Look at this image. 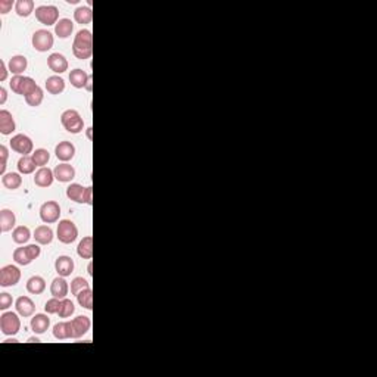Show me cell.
<instances>
[{"label":"cell","mask_w":377,"mask_h":377,"mask_svg":"<svg viewBox=\"0 0 377 377\" xmlns=\"http://www.w3.org/2000/svg\"><path fill=\"white\" fill-rule=\"evenodd\" d=\"M15 130H16V124H15L12 114L6 109H1L0 111V133L3 136H9Z\"/></svg>","instance_id":"18"},{"label":"cell","mask_w":377,"mask_h":377,"mask_svg":"<svg viewBox=\"0 0 377 377\" xmlns=\"http://www.w3.org/2000/svg\"><path fill=\"white\" fill-rule=\"evenodd\" d=\"M7 99V92L4 87H0V105H4Z\"/></svg>","instance_id":"50"},{"label":"cell","mask_w":377,"mask_h":377,"mask_svg":"<svg viewBox=\"0 0 377 377\" xmlns=\"http://www.w3.org/2000/svg\"><path fill=\"white\" fill-rule=\"evenodd\" d=\"M84 191H86V188H83L81 185H78V183H71V185L66 188V197H68L69 200L77 202V203H83Z\"/></svg>","instance_id":"33"},{"label":"cell","mask_w":377,"mask_h":377,"mask_svg":"<svg viewBox=\"0 0 377 377\" xmlns=\"http://www.w3.org/2000/svg\"><path fill=\"white\" fill-rule=\"evenodd\" d=\"M74 313H75L74 302H72L71 299L63 298L62 301H61V308H59V311H58V315H59L61 318H68V317H71Z\"/></svg>","instance_id":"40"},{"label":"cell","mask_w":377,"mask_h":377,"mask_svg":"<svg viewBox=\"0 0 377 377\" xmlns=\"http://www.w3.org/2000/svg\"><path fill=\"white\" fill-rule=\"evenodd\" d=\"M53 182H55L53 170L46 168V167L40 168V170L36 173V176H34V183H36V186H39V188H50V186L53 185Z\"/></svg>","instance_id":"15"},{"label":"cell","mask_w":377,"mask_h":377,"mask_svg":"<svg viewBox=\"0 0 377 377\" xmlns=\"http://www.w3.org/2000/svg\"><path fill=\"white\" fill-rule=\"evenodd\" d=\"M30 326H31V330L36 334H43L50 327V318L46 314H36L31 318Z\"/></svg>","instance_id":"17"},{"label":"cell","mask_w":377,"mask_h":377,"mask_svg":"<svg viewBox=\"0 0 377 377\" xmlns=\"http://www.w3.org/2000/svg\"><path fill=\"white\" fill-rule=\"evenodd\" d=\"M31 43H33V47L37 52H47V50H50L53 47L55 39H53V34L50 31H47V30H37L33 34Z\"/></svg>","instance_id":"6"},{"label":"cell","mask_w":377,"mask_h":377,"mask_svg":"<svg viewBox=\"0 0 377 377\" xmlns=\"http://www.w3.org/2000/svg\"><path fill=\"white\" fill-rule=\"evenodd\" d=\"M15 12L21 18H28L34 12V1L33 0H18L15 3Z\"/></svg>","instance_id":"32"},{"label":"cell","mask_w":377,"mask_h":377,"mask_svg":"<svg viewBox=\"0 0 377 377\" xmlns=\"http://www.w3.org/2000/svg\"><path fill=\"white\" fill-rule=\"evenodd\" d=\"M89 78H90V74H87L81 68H75L69 72V81L75 89H86Z\"/></svg>","instance_id":"21"},{"label":"cell","mask_w":377,"mask_h":377,"mask_svg":"<svg viewBox=\"0 0 377 377\" xmlns=\"http://www.w3.org/2000/svg\"><path fill=\"white\" fill-rule=\"evenodd\" d=\"M87 287H90V283L86 280V279H83V277H75L72 282H71V293L72 295H78L81 290H84V289H87Z\"/></svg>","instance_id":"41"},{"label":"cell","mask_w":377,"mask_h":377,"mask_svg":"<svg viewBox=\"0 0 377 377\" xmlns=\"http://www.w3.org/2000/svg\"><path fill=\"white\" fill-rule=\"evenodd\" d=\"M25 249H27L28 256L31 258V261L37 259V258L40 256V253H42V248H40L39 245H36V243H34V245H27Z\"/></svg>","instance_id":"45"},{"label":"cell","mask_w":377,"mask_h":377,"mask_svg":"<svg viewBox=\"0 0 377 377\" xmlns=\"http://www.w3.org/2000/svg\"><path fill=\"white\" fill-rule=\"evenodd\" d=\"M71 321H72L74 339L83 337V336L90 330V327H92V321H90V318L86 317V315H78V317H75V318L71 320Z\"/></svg>","instance_id":"11"},{"label":"cell","mask_w":377,"mask_h":377,"mask_svg":"<svg viewBox=\"0 0 377 377\" xmlns=\"http://www.w3.org/2000/svg\"><path fill=\"white\" fill-rule=\"evenodd\" d=\"M74 33V22L68 18H62L58 21V24L55 25V34L59 39H68L71 37Z\"/></svg>","instance_id":"25"},{"label":"cell","mask_w":377,"mask_h":377,"mask_svg":"<svg viewBox=\"0 0 377 377\" xmlns=\"http://www.w3.org/2000/svg\"><path fill=\"white\" fill-rule=\"evenodd\" d=\"M13 261H15L18 265H30V264L33 262L31 258L28 256L25 248H16V249L13 251Z\"/></svg>","instance_id":"39"},{"label":"cell","mask_w":377,"mask_h":377,"mask_svg":"<svg viewBox=\"0 0 377 377\" xmlns=\"http://www.w3.org/2000/svg\"><path fill=\"white\" fill-rule=\"evenodd\" d=\"M36 162L31 156H21L18 161V171L21 174H33L36 171Z\"/></svg>","instance_id":"36"},{"label":"cell","mask_w":377,"mask_h":377,"mask_svg":"<svg viewBox=\"0 0 377 377\" xmlns=\"http://www.w3.org/2000/svg\"><path fill=\"white\" fill-rule=\"evenodd\" d=\"M37 87H39V84H37L31 77H22L21 84H19V89H18V94H21V96L25 97V96L31 94Z\"/></svg>","instance_id":"35"},{"label":"cell","mask_w":377,"mask_h":377,"mask_svg":"<svg viewBox=\"0 0 377 377\" xmlns=\"http://www.w3.org/2000/svg\"><path fill=\"white\" fill-rule=\"evenodd\" d=\"M36 18L43 25H56L59 21V9L53 4L47 6H39L36 7Z\"/></svg>","instance_id":"5"},{"label":"cell","mask_w":377,"mask_h":377,"mask_svg":"<svg viewBox=\"0 0 377 377\" xmlns=\"http://www.w3.org/2000/svg\"><path fill=\"white\" fill-rule=\"evenodd\" d=\"M0 156H1V162H0V174L4 176L6 174V162H7V156H9V150L4 144L0 146Z\"/></svg>","instance_id":"43"},{"label":"cell","mask_w":377,"mask_h":377,"mask_svg":"<svg viewBox=\"0 0 377 377\" xmlns=\"http://www.w3.org/2000/svg\"><path fill=\"white\" fill-rule=\"evenodd\" d=\"M77 301H78L80 307H83V308L92 311V310H93V290H92L90 287L81 290V292L77 295Z\"/></svg>","instance_id":"34"},{"label":"cell","mask_w":377,"mask_h":377,"mask_svg":"<svg viewBox=\"0 0 377 377\" xmlns=\"http://www.w3.org/2000/svg\"><path fill=\"white\" fill-rule=\"evenodd\" d=\"M36 242L39 245H50L53 240V230L49 226H39L34 230V236Z\"/></svg>","instance_id":"23"},{"label":"cell","mask_w":377,"mask_h":377,"mask_svg":"<svg viewBox=\"0 0 377 377\" xmlns=\"http://www.w3.org/2000/svg\"><path fill=\"white\" fill-rule=\"evenodd\" d=\"M74 19L80 25H87L93 19V12L89 6H80L74 10Z\"/></svg>","instance_id":"28"},{"label":"cell","mask_w":377,"mask_h":377,"mask_svg":"<svg viewBox=\"0 0 377 377\" xmlns=\"http://www.w3.org/2000/svg\"><path fill=\"white\" fill-rule=\"evenodd\" d=\"M31 158L34 159V162H36L37 167L43 168V167H46L47 162L50 161V153H49L47 149H36V150L33 152Z\"/></svg>","instance_id":"37"},{"label":"cell","mask_w":377,"mask_h":377,"mask_svg":"<svg viewBox=\"0 0 377 377\" xmlns=\"http://www.w3.org/2000/svg\"><path fill=\"white\" fill-rule=\"evenodd\" d=\"M61 205L56 200H47L40 206V218L45 224H53L59 221Z\"/></svg>","instance_id":"7"},{"label":"cell","mask_w":377,"mask_h":377,"mask_svg":"<svg viewBox=\"0 0 377 377\" xmlns=\"http://www.w3.org/2000/svg\"><path fill=\"white\" fill-rule=\"evenodd\" d=\"M55 155L59 161L68 162L75 156V146L68 140L59 141V144H56V147H55Z\"/></svg>","instance_id":"12"},{"label":"cell","mask_w":377,"mask_h":377,"mask_svg":"<svg viewBox=\"0 0 377 377\" xmlns=\"http://www.w3.org/2000/svg\"><path fill=\"white\" fill-rule=\"evenodd\" d=\"M15 308H16V313L21 317H31L36 311V305H34L33 299L28 296H19L15 301Z\"/></svg>","instance_id":"16"},{"label":"cell","mask_w":377,"mask_h":377,"mask_svg":"<svg viewBox=\"0 0 377 377\" xmlns=\"http://www.w3.org/2000/svg\"><path fill=\"white\" fill-rule=\"evenodd\" d=\"M12 304H13V298L9 293H6V292L0 293V310L1 311H6L7 308H10Z\"/></svg>","instance_id":"44"},{"label":"cell","mask_w":377,"mask_h":377,"mask_svg":"<svg viewBox=\"0 0 377 377\" xmlns=\"http://www.w3.org/2000/svg\"><path fill=\"white\" fill-rule=\"evenodd\" d=\"M53 174H55V179L61 183H69L75 179V168L66 162H62L59 165L55 167L53 170Z\"/></svg>","instance_id":"10"},{"label":"cell","mask_w":377,"mask_h":377,"mask_svg":"<svg viewBox=\"0 0 377 377\" xmlns=\"http://www.w3.org/2000/svg\"><path fill=\"white\" fill-rule=\"evenodd\" d=\"M77 253L83 259H92L93 256V237L86 236L77 246Z\"/></svg>","instance_id":"27"},{"label":"cell","mask_w":377,"mask_h":377,"mask_svg":"<svg viewBox=\"0 0 377 377\" xmlns=\"http://www.w3.org/2000/svg\"><path fill=\"white\" fill-rule=\"evenodd\" d=\"M92 131H93V128H92V127H89V128H87V131H86V134H87V137H89L90 140H92Z\"/></svg>","instance_id":"53"},{"label":"cell","mask_w":377,"mask_h":377,"mask_svg":"<svg viewBox=\"0 0 377 377\" xmlns=\"http://www.w3.org/2000/svg\"><path fill=\"white\" fill-rule=\"evenodd\" d=\"M53 336L59 340L65 339H74V330H72V321H61L55 324L53 327Z\"/></svg>","instance_id":"20"},{"label":"cell","mask_w":377,"mask_h":377,"mask_svg":"<svg viewBox=\"0 0 377 377\" xmlns=\"http://www.w3.org/2000/svg\"><path fill=\"white\" fill-rule=\"evenodd\" d=\"M61 123H62L63 128L71 134H80L84 130V121H83L81 115L78 114V111H75V109L63 111L62 115H61Z\"/></svg>","instance_id":"2"},{"label":"cell","mask_w":377,"mask_h":377,"mask_svg":"<svg viewBox=\"0 0 377 377\" xmlns=\"http://www.w3.org/2000/svg\"><path fill=\"white\" fill-rule=\"evenodd\" d=\"M86 90H87V92H92V90H93V77H92V75H90V78H89V81H87Z\"/></svg>","instance_id":"51"},{"label":"cell","mask_w":377,"mask_h":377,"mask_svg":"<svg viewBox=\"0 0 377 377\" xmlns=\"http://www.w3.org/2000/svg\"><path fill=\"white\" fill-rule=\"evenodd\" d=\"M28 342H31V343H39V342H40V339H39V337H30V339H28Z\"/></svg>","instance_id":"54"},{"label":"cell","mask_w":377,"mask_h":377,"mask_svg":"<svg viewBox=\"0 0 377 377\" xmlns=\"http://www.w3.org/2000/svg\"><path fill=\"white\" fill-rule=\"evenodd\" d=\"M12 4H13L12 0H1V1H0V13H1V15H6V13L12 9Z\"/></svg>","instance_id":"48"},{"label":"cell","mask_w":377,"mask_h":377,"mask_svg":"<svg viewBox=\"0 0 377 377\" xmlns=\"http://www.w3.org/2000/svg\"><path fill=\"white\" fill-rule=\"evenodd\" d=\"M56 237L63 245L74 243L77 240V237H78V229H77L75 223L71 221V220L59 221L58 229H56Z\"/></svg>","instance_id":"3"},{"label":"cell","mask_w":377,"mask_h":377,"mask_svg":"<svg viewBox=\"0 0 377 377\" xmlns=\"http://www.w3.org/2000/svg\"><path fill=\"white\" fill-rule=\"evenodd\" d=\"M46 90L50 93V94H61L63 90H65V81H63L62 77L59 75H52L46 80V84H45Z\"/></svg>","instance_id":"26"},{"label":"cell","mask_w":377,"mask_h":377,"mask_svg":"<svg viewBox=\"0 0 377 377\" xmlns=\"http://www.w3.org/2000/svg\"><path fill=\"white\" fill-rule=\"evenodd\" d=\"M10 147L16 153H21L22 156H28V153H33L34 143L33 140L25 134H16L10 140Z\"/></svg>","instance_id":"9"},{"label":"cell","mask_w":377,"mask_h":377,"mask_svg":"<svg viewBox=\"0 0 377 377\" xmlns=\"http://www.w3.org/2000/svg\"><path fill=\"white\" fill-rule=\"evenodd\" d=\"M43 97H45V94H43V89L39 86V87H37V89L31 93V94L25 96V102H27V105H30V106L36 108V106H40V105H42Z\"/></svg>","instance_id":"38"},{"label":"cell","mask_w":377,"mask_h":377,"mask_svg":"<svg viewBox=\"0 0 377 377\" xmlns=\"http://www.w3.org/2000/svg\"><path fill=\"white\" fill-rule=\"evenodd\" d=\"M68 292H69L68 282L65 280V277L58 276V277L52 282V284H50V293H52V296L63 299V298H66Z\"/></svg>","instance_id":"19"},{"label":"cell","mask_w":377,"mask_h":377,"mask_svg":"<svg viewBox=\"0 0 377 377\" xmlns=\"http://www.w3.org/2000/svg\"><path fill=\"white\" fill-rule=\"evenodd\" d=\"M47 66L55 72V74H63V72H66L68 71V66H69V63L66 61V58L63 56L62 53H52V55H49V58H47Z\"/></svg>","instance_id":"14"},{"label":"cell","mask_w":377,"mask_h":377,"mask_svg":"<svg viewBox=\"0 0 377 377\" xmlns=\"http://www.w3.org/2000/svg\"><path fill=\"white\" fill-rule=\"evenodd\" d=\"M27 66H28V59L22 55H15L7 62L9 72H12L13 75H22V72L27 69Z\"/></svg>","instance_id":"22"},{"label":"cell","mask_w":377,"mask_h":377,"mask_svg":"<svg viewBox=\"0 0 377 377\" xmlns=\"http://www.w3.org/2000/svg\"><path fill=\"white\" fill-rule=\"evenodd\" d=\"M61 301H62V299L53 296L52 299H49V301L46 302L45 311H46L47 314H58V311H59V308H61Z\"/></svg>","instance_id":"42"},{"label":"cell","mask_w":377,"mask_h":377,"mask_svg":"<svg viewBox=\"0 0 377 377\" xmlns=\"http://www.w3.org/2000/svg\"><path fill=\"white\" fill-rule=\"evenodd\" d=\"M74 259L71 256H66V255H62V256H58L56 261H55V270L58 273V276H62V277H68L74 273Z\"/></svg>","instance_id":"13"},{"label":"cell","mask_w":377,"mask_h":377,"mask_svg":"<svg viewBox=\"0 0 377 377\" xmlns=\"http://www.w3.org/2000/svg\"><path fill=\"white\" fill-rule=\"evenodd\" d=\"M83 203H86V205H93V188H92V186L86 188L84 196H83Z\"/></svg>","instance_id":"47"},{"label":"cell","mask_w":377,"mask_h":377,"mask_svg":"<svg viewBox=\"0 0 377 377\" xmlns=\"http://www.w3.org/2000/svg\"><path fill=\"white\" fill-rule=\"evenodd\" d=\"M72 53L77 59H90L93 55V34L90 30H80L74 37Z\"/></svg>","instance_id":"1"},{"label":"cell","mask_w":377,"mask_h":377,"mask_svg":"<svg viewBox=\"0 0 377 377\" xmlns=\"http://www.w3.org/2000/svg\"><path fill=\"white\" fill-rule=\"evenodd\" d=\"M7 72H9V68L4 61H0V81H4L7 78Z\"/></svg>","instance_id":"49"},{"label":"cell","mask_w":377,"mask_h":377,"mask_svg":"<svg viewBox=\"0 0 377 377\" xmlns=\"http://www.w3.org/2000/svg\"><path fill=\"white\" fill-rule=\"evenodd\" d=\"M21 280V270L16 265H4L0 270V286L12 287L16 286Z\"/></svg>","instance_id":"8"},{"label":"cell","mask_w":377,"mask_h":377,"mask_svg":"<svg viewBox=\"0 0 377 377\" xmlns=\"http://www.w3.org/2000/svg\"><path fill=\"white\" fill-rule=\"evenodd\" d=\"M0 330L4 336H15L21 330V320L16 313H3L0 315Z\"/></svg>","instance_id":"4"},{"label":"cell","mask_w":377,"mask_h":377,"mask_svg":"<svg viewBox=\"0 0 377 377\" xmlns=\"http://www.w3.org/2000/svg\"><path fill=\"white\" fill-rule=\"evenodd\" d=\"M21 80H22V75H13L10 83H9V87L12 89L13 93L18 94V89H19V84H21Z\"/></svg>","instance_id":"46"},{"label":"cell","mask_w":377,"mask_h":377,"mask_svg":"<svg viewBox=\"0 0 377 377\" xmlns=\"http://www.w3.org/2000/svg\"><path fill=\"white\" fill-rule=\"evenodd\" d=\"M87 273H89V276H93V264H92V262H90L89 267H87Z\"/></svg>","instance_id":"52"},{"label":"cell","mask_w":377,"mask_h":377,"mask_svg":"<svg viewBox=\"0 0 377 377\" xmlns=\"http://www.w3.org/2000/svg\"><path fill=\"white\" fill-rule=\"evenodd\" d=\"M16 224V217L10 209H1L0 211V230L3 233L10 232Z\"/></svg>","instance_id":"24"},{"label":"cell","mask_w":377,"mask_h":377,"mask_svg":"<svg viewBox=\"0 0 377 377\" xmlns=\"http://www.w3.org/2000/svg\"><path fill=\"white\" fill-rule=\"evenodd\" d=\"M27 290L31 295H40L46 290V282L43 277L40 276H33L28 282H27Z\"/></svg>","instance_id":"29"},{"label":"cell","mask_w":377,"mask_h":377,"mask_svg":"<svg viewBox=\"0 0 377 377\" xmlns=\"http://www.w3.org/2000/svg\"><path fill=\"white\" fill-rule=\"evenodd\" d=\"M31 239V232L27 226H18L12 232V240L18 245H24Z\"/></svg>","instance_id":"31"},{"label":"cell","mask_w":377,"mask_h":377,"mask_svg":"<svg viewBox=\"0 0 377 377\" xmlns=\"http://www.w3.org/2000/svg\"><path fill=\"white\" fill-rule=\"evenodd\" d=\"M1 185L9 190H16L22 185V177L21 173H7L1 176Z\"/></svg>","instance_id":"30"}]
</instances>
